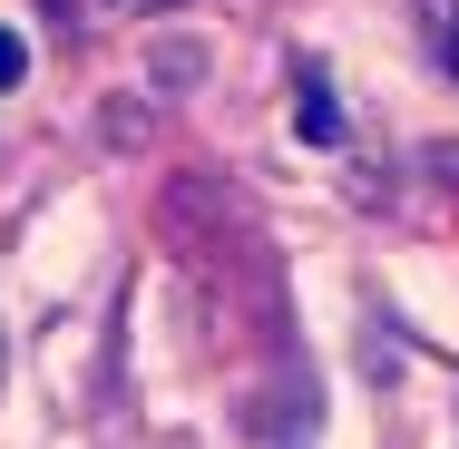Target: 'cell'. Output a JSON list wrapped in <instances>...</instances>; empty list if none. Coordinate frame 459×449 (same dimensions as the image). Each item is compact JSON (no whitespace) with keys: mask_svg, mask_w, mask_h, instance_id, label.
<instances>
[{"mask_svg":"<svg viewBox=\"0 0 459 449\" xmlns=\"http://www.w3.org/2000/svg\"><path fill=\"white\" fill-rule=\"evenodd\" d=\"M303 137H313V147H342V108H333V89H323L313 69H303Z\"/></svg>","mask_w":459,"mask_h":449,"instance_id":"1","label":"cell"},{"mask_svg":"<svg viewBox=\"0 0 459 449\" xmlns=\"http://www.w3.org/2000/svg\"><path fill=\"white\" fill-rule=\"evenodd\" d=\"M420 30H430V49H440V69L459 79V0H420Z\"/></svg>","mask_w":459,"mask_h":449,"instance_id":"2","label":"cell"},{"mask_svg":"<svg viewBox=\"0 0 459 449\" xmlns=\"http://www.w3.org/2000/svg\"><path fill=\"white\" fill-rule=\"evenodd\" d=\"M20 79H30V39H20V30H0V89H20Z\"/></svg>","mask_w":459,"mask_h":449,"instance_id":"3","label":"cell"},{"mask_svg":"<svg viewBox=\"0 0 459 449\" xmlns=\"http://www.w3.org/2000/svg\"><path fill=\"white\" fill-rule=\"evenodd\" d=\"M108 10H167V0H108Z\"/></svg>","mask_w":459,"mask_h":449,"instance_id":"4","label":"cell"}]
</instances>
